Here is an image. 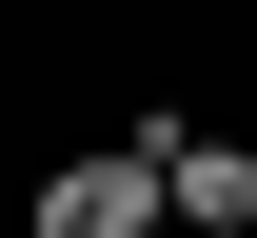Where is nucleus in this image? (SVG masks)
<instances>
[{
  "instance_id": "obj_1",
  "label": "nucleus",
  "mask_w": 257,
  "mask_h": 238,
  "mask_svg": "<svg viewBox=\"0 0 257 238\" xmlns=\"http://www.w3.org/2000/svg\"><path fill=\"white\" fill-rule=\"evenodd\" d=\"M159 139V218L178 238H257V139H218V119H139Z\"/></svg>"
},
{
  "instance_id": "obj_2",
  "label": "nucleus",
  "mask_w": 257,
  "mask_h": 238,
  "mask_svg": "<svg viewBox=\"0 0 257 238\" xmlns=\"http://www.w3.org/2000/svg\"><path fill=\"white\" fill-rule=\"evenodd\" d=\"M40 238H159V139H99V159H60V179H40Z\"/></svg>"
}]
</instances>
